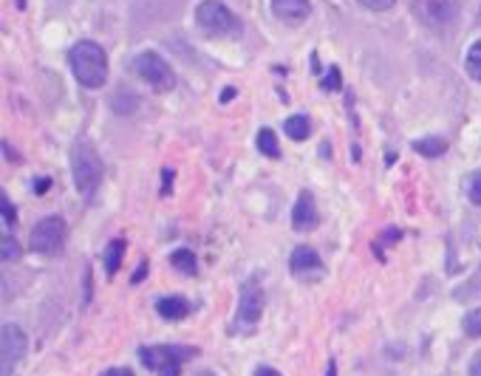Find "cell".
Returning a JSON list of instances; mask_svg holds the SVG:
<instances>
[{
    "mask_svg": "<svg viewBox=\"0 0 481 376\" xmlns=\"http://www.w3.org/2000/svg\"><path fill=\"white\" fill-rule=\"evenodd\" d=\"M68 63L82 88H102V82L108 79V57H105L102 46L91 43V40L77 43L68 51Z\"/></svg>",
    "mask_w": 481,
    "mask_h": 376,
    "instance_id": "obj_1",
    "label": "cell"
},
{
    "mask_svg": "<svg viewBox=\"0 0 481 376\" xmlns=\"http://www.w3.org/2000/svg\"><path fill=\"white\" fill-rule=\"evenodd\" d=\"M71 170H74V184L79 195L91 198L100 184H102V161L88 139H77L71 147Z\"/></svg>",
    "mask_w": 481,
    "mask_h": 376,
    "instance_id": "obj_2",
    "label": "cell"
},
{
    "mask_svg": "<svg viewBox=\"0 0 481 376\" xmlns=\"http://www.w3.org/2000/svg\"><path fill=\"white\" fill-rule=\"evenodd\" d=\"M198 351L190 345H145L139 348V359L145 368L156 370L159 376H179L182 365L193 359Z\"/></svg>",
    "mask_w": 481,
    "mask_h": 376,
    "instance_id": "obj_3",
    "label": "cell"
},
{
    "mask_svg": "<svg viewBox=\"0 0 481 376\" xmlns=\"http://www.w3.org/2000/svg\"><path fill=\"white\" fill-rule=\"evenodd\" d=\"M65 238H68V227L60 215H49L34 224L31 229V238H29V246L31 252L37 255H60L63 246H65Z\"/></svg>",
    "mask_w": 481,
    "mask_h": 376,
    "instance_id": "obj_4",
    "label": "cell"
},
{
    "mask_svg": "<svg viewBox=\"0 0 481 376\" xmlns=\"http://www.w3.org/2000/svg\"><path fill=\"white\" fill-rule=\"evenodd\" d=\"M134 71L139 79H145L153 91H170L176 85V76H173V68L167 65V60H161L156 51H142L134 60Z\"/></svg>",
    "mask_w": 481,
    "mask_h": 376,
    "instance_id": "obj_5",
    "label": "cell"
},
{
    "mask_svg": "<svg viewBox=\"0 0 481 376\" xmlns=\"http://www.w3.org/2000/svg\"><path fill=\"white\" fill-rule=\"evenodd\" d=\"M196 20L204 31L210 34H230V31H238V20L235 15L221 3V0H204L196 9Z\"/></svg>",
    "mask_w": 481,
    "mask_h": 376,
    "instance_id": "obj_6",
    "label": "cell"
},
{
    "mask_svg": "<svg viewBox=\"0 0 481 376\" xmlns=\"http://www.w3.org/2000/svg\"><path fill=\"white\" fill-rule=\"evenodd\" d=\"M26 348H29L26 334L17 325L6 322L3 331H0V368H3V376H12L15 365L26 357Z\"/></svg>",
    "mask_w": 481,
    "mask_h": 376,
    "instance_id": "obj_7",
    "label": "cell"
},
{
    "mask_svg": "<svg viewBox=\"0 0 481 376\" xmlns=\"http://www.w3.org/2000/svg\"><path fill=\"white\" fill-rule=\"evenodd\" d=\"M260 314H264V288L255 286V283H244L241 288V297H238V317L235 322L241 328H252Z\"/></svg>",
    "mask_w": 481,
    "mask_h": 376,
    "instance_id": "obj_8",
    "label": "cell"
},
{
    "mask_svg": "<svg viewBox=\"0 0 481 376\" xmlns=\"http://www.w3.org/2000/svg\"><path fill=\"white\" fill-rule=\"evenodd\" d=\"M289 269L297 280H306V283L323 277V261L312 246H297L292 252V258H289Z\"/></svg>",
    "mask_w": 481,
    "mask_h": 376,
    "instance_id": "obj_9",
    "label": "cell"
},
{
    "mask_svg": "<svg viewBox=\"0 0 481 376\" xmlns=\"http://www.w3.org/2000/svg\"><path fill=\"white\" fill-rule=\"evenodd\" d=\"M317 221H320V213H317L315 195L303 190L294 201V210H292V227H294V232H312L317 227Z\"/></svg>",
    "mask_w": 481,
    "mask_h": 376,
    "instance_id": "obj_10",
    "label": "cell"
},
{
    "mask_svg": "<svg viewBox=\"0 0 481 376\" xmlns=\"http://www.w3.org/2000/svg\"><path fill=\"white\" fill-rule=\"evenodd\" d=\"M272 12L286 23H300L309 17L312 3L309 0H272Z\"/></svg>",
    "mask_w": 481,
    "mask_h": 376,
    "instance_id": "obj_11",
    "label": "cell"
},
{
    "mask_svg": "<svg viewBox=\"0 0 481 376\" xmlns=\"http://www.w3.org/2000/svg\"><path fill=\"white\" fill-rule=\"evenodd\" d=\"M156 314L161 320L176 322V320H184L190 314V303L184 297H159L156 300Z\"/></svg>",
    "mask_w": 481,
    "mask_h": 376,
    "instance_id": "obj_12",
    "label": "cell"
},
{
    "mask_svg": "<svg viewBox=\"0 0 481 376\" xmlns=\"http://www.w3.org/2000/svg\"><path fill=\"white\" fill-rule=\"evenodd\" d=\"M122 258H125V240H122V238H113V240L105 246V255H102V261H105V272H108L111 277L119 272Z\"/></svg>",
    "mask_w": 481,
    "mask_h": 376,
    "instance_id": "obj_13",
    "label": "cell"
},
{
    "mask_svg": "<svg viewBox=\"0 0 481 376\" xmlns=\"http://www.w3.org/2000/svg\"><path fill=\"white\" fill-rule=\"evenodd\" d=\"M283 133L289 136V139H294V142H303V139H309V133H312V124H309V119L306 116H289L286 122H283Z\"/></svg>",
    "mask_w": 481,
    "mask_h": 376,
    "instance_id": "obj_14",
    "label": "cell"
},
{
    "mask_svg": "<svg viewBox=\"0 0 481 376\" xmlns=\"http://www.w3.org/2000/svg\"><path fill=\"white\" fill-rule=\"evenodd\" d=\"M413 150H416L419 156L436 158V156H442V153L448 150V142H445V139H436V136H430V139H416V142H413Z\"/></svg>",
    "mask_w": 481,
    "mask_h": 376,
    "instance_id": "obj_15",
    "label": "cell"
},
{
    "mask_svg": "<svg viewBox=\"0 0 481 376\" xmlns=\"http://www.w3.org/2000/svg\"><path fill=\"white\" fill-rule=\"evenodd\" d=\"M258 150L264 153V156H269V158H278V156H281L278 136H275L272 128H260V133H258Z\"/></svg>",
    "mask_w": 481,
    "mask_h": 376,
    "instance_id": "obj_16",
    "label": "cell"
},
{
    "mask_svg": "<svg viewBox=\"0 0 481 376\" xmlns=\"http://www.w3.org/2000/svg\"><path fill=\"white\" fill-rule=\"evenodd\" d=\"M170 263L182 275H196V255L190 252V249H176V252L170 255Z\"/></svg>",
    "mask_w": 481,
    "mask_h": 376,
    "instance_id": "obj_17",
    "label": "cell"
},
{
    "mask_svg": "<svg viewBox=\"0 0 481 376\" xmlns=\"http://www.w3.org/2000/svg\"><path fill=\"white\" fill-rule=\"evenodd\" d=\"M467 71H470L473 79L481 82V40H475V43L470 46V51H467Z\"/></svg>",
    "mask_w": 481,
    "mask_h": 376,
    "instance_id": "obj_18",
    "label": "cell"
},
{
    "mask_svg": "<svg viewBox=\"0 0 481 376\" xmlns=\"http://www.w3.org/2000/svg\"><path fill=\"white\" fill-rule=\"evenodd\" d=\"M462 328H464V334H467V337H481V306L464 314V320H462Z\"/></svg>",
    "mask_w": 481,
    "mask_h": 376,
    "instance_id": "obj_19",
    "label": "cell"
},
{
    "mask_svg": "<svg viewBox=\"0 0 481 376\" xmlns=\"http://www.w3.org/2000/svg\"><path fill=\"white\" fill-rule=\"evenodd\" d=\"M467 198H470L475 206H481V170H475V173L467 179Z\"/></svg>",
    "mask_w": 481,
    "mask_h": 376,
    "instance_id": "obj_20",
    "label": "cell"
},
{
    "mask_svg": "<svg viewBox=\"0 0 481 376\" xmlns=\"http://www.w3.org/2000/svg\"><path fill=\"white\" fill-rule=\"evenodd\" d=\"M17 258H20V246H17V240L9 238V235H3V263H12V261H17Z\"/></svg>",
    "mask_w": 481,
    "mask_h": 376,
    "instance_id": "obj_21",
    "label": "cell"
},
{
    "mask_svg": "<svg viewBox=\"0 0 481 376\" xmlns=\"http://www.w3.org/2000/svg\"><path fill=\"white\" fill-rule=\"evenodd\" d=\"M323 88H329V91H340L342 88V76H340V68H329V74H326V82H323Z\"/></svg>",
    "mask_w": 481,
    "mask_h": 376,
    "instance_id": "obj_22",
    "label": "cell"
},
{
    "mask_svg": "<svg viewBox=\"0 0 481 376\" xmlns=\"http://www.w3.org/2000/svg\"><path fill=\"white\" fill-rule=\"evenodd\" d=\"M0 210H3V224H6V227H12V224L17 221V218H15L17 213H15V206L9 204V195H6V193L0 195Z\"/></svg>",
    "mask_w": 481,
    "mask_h": 376,
    "instance_id": "obj_23",
    "label": "cell"
},
{
    "mask_svg": "<svg viewBox=\"0 0 481 376\" xmlns=\"http://www.w3.org/2000/svg\"><path fill=\"white\" fill-rule=\"evenodd\" d=\"M360 3L371 12H385V9H391L393 3H397V0H360Z\"/></svg>",
    "mask_w": 481,
    "mask_h": 376,
    "instance_id": "obj_24",
    "label": "cell"
},
{
    "mask_svg": "<svg viewBox=\"0 0 481 376\" xmlns=\"http://www.w3.org/2000/svg\"><path fill=\"white\" fill-rule=\"evenodd\" d=\"M173 176H176V170H170V167H164V170H161V195L170 193V187H173Z\"/></svg>",
    "mask_w": 481,
    "mask_h": 376,
    "instance_id": "obj_25",
    "label": "cell"
},
{
    "mask_svg": "<svg viewBox=\"0 0 481 376\" xmlns=\"http://www.w3.org/2000/svg\"><path fill=\"white\" fill-rule=\"evenodd\" d=\"M145 275H148V261H142V263H139V269H136L134 275H130V283H134V286H136V283H142V280H145Z\"/></svg>",
    "mask_w": 481,
    "mask_h": 376,
    "instance_id": "obj_26",
    "label": "cell"
},
{
    "mask_svg": "<svg viewBox=\"0 0 481 376\" xmlns=\"http://www.w3.org/2000/svg\"><path fill=\"white\" fill-rule=\"evenodd\" d=\"M470 376H481V351L473 357V362H470Z\"/></svg>",
    "mask_w": 481,
    "mask_h": 376,
    "instance_id": "obj_27",
    "label": "cell"
},
{
    "mask_svg": "<svg viewBox=\"0 0 481 376\" xmlns=\"http://www.w3.org/2000/svg\"><path fill=\"white\" fill-rule=\"evenodd\" d=\"M102 376H134V370H127V368H111Z\"/></svg>",
    "mask_w": 481,
    "mask_h": 376,
    "instance_id": "obj_28",
    "label": "cell"
},
{
    "mask_svg": "<svg viewBox=\"0 0 481 376\" xmlns=\"http://www.w3.org/2000/svg\"><path fill=\"white\" fill-rule=\"evenodd\" d=\"M49 187H52V181H49V179H40V181L34 184V190H37V193H46Z\"/></svg>",
    "mask_w": 481,
    "mask_h": 376,
    "instance_id": "obj_29",
    "label": "cell"
},
{
    "mask_svg": "<svg viewBox=\"0 0 481 376\" xmlns=\"http://www.w3.org/2000/svg\"><path fill=\"white\" fill-rule=\"evenodd\" d=\"M235 94H238V91H235V88H224V94H221V102H224V105H227V102H230V99H235Z\"/></svg>",
    "mask_w": 481,
    "mask_h": 376,
    "instance_id": "obj_30",
    "label": "cell"
},
{
    "mask_svg": "<svg viewBox=\"0 0 481 376\" xmlns=\"http://www.w3.org/2000/svg\"><path fill=\"white\" fill-rule=\"evenodd\" d=\"M255 376H281L278 370H272V368H258L255 370Z\"/></svg>",
    "mask_w": 481,
    "mask_h": 376,
    "instance_id": "obj_31",
    "label": "cell"
},
{
    "mask_svg": "<svg viewBox=\"0 0 481 376\" xmlns=\"http://www.w3.org/2000/svg\"><path fill=\"white\" fill-rule=\"evenodd\" d=\"M326 376H337V362H334V359H329V370H326Z\"/></svg>",
    "mask_w": 481,
    "mask_h": 376,
    "instance_id": "obj_32",
    "label": "cell"
},
{
    "mask_svg": "<svg viewBox=\"0 0 481 376\" xmlns=\"http://www.w3.org/2000/svg\"><path fill=\"white\" fill-rule=\"evenodd\" d=\"M196 376H215L212 370H201V373H196Z\"/></svg>",
    "mask_w": 481,
    "mask_h": 376,
    "instance_id": "obj_33",
    "label": "cell"
}]
</instances>
